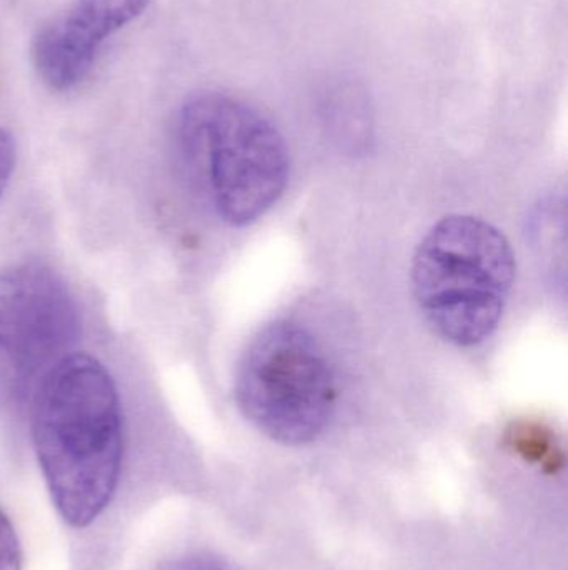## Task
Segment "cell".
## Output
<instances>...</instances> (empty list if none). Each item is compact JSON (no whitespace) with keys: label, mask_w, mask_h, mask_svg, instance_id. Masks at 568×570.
I'll use <instances>...</instances> for the list:
<instances>
[{"label":"cell","mask_w":568,"mask_h":570,"mask_svg":"<svg viewBox=\"0 0 568 570\" xmlns=\"http://www.w3.org/2000/svg\"><path fill=\"white\" fill-rule=\"evenodd\" d=\"M150 0H73L33 39L40 79L53 90L79 86L107 39L142 16Z\"/></svg>","instance_id":"6"},{"label":"cell","mask_w":568,"mask_h":570,"mask_svg":"<svg viewBox=\"0 0 568 570\" xmlns=\"http://www.w3.org/2000/svg\"><path fill=\"white\" fill-rule=\"evenodd\" d=\"M79 335V307L59 274L37 263L0 273V367L13 381H40Z\"/></svg>","instance_id":"5"},{"label":"cell","mask_w":568,"mask_h":570,"mask_svg":"<svg viewBox=\"0 0 568 570\" xmlns=\"http://www.w3.org/2000/svg\"><path fill=\"white\" fill-rule=\"evenodd\" d=\"M16 144L7 130L0 129V197L9 186L10 177L16 169Z\"/></svg>","instance_id":"8"},{"label":"cell","mask_w":568,"mask_h":570,"mask_svg":"<svg viewBox=\"0 0 568 570\" xmlns=\"http://www.w3.org/2000/svg\"><path fill=\"white\" fill-rule=\"evenodd\" d=\"M236 399L242 414L273 441L307 444L332 419L336 375L306 328L276 322L262 328L243 352Z\"/></svg>","instance_id":"4"},{"label":"cell","mask_w":568,"mask_h":570,"mask_svg":"<svg viewBox=\"0 0 568 570\" xmlns=\"http://www.w3.org/2000/svg\"><path fill=\"white\" fill-rule=\"evenodd\" d=\"M516 277L509 240L470 216L440 220L413 257L417 304L434 331L462 347L492 335Z\"/></svg>","instance_id":"3"},{"label":"cell","mask_w":568,"mask_h":570,"mask_svg":"<svg viewBox=\"0 0 568 570\" xmlns=\"http://www.w3.org/2000/svg\"><path fill=\"white\" fill-rule=\"evenodd\" d=\"M0 570H22V548L12 522L0 508Z\"/></svg>","instance_id":"7"},{"label":"cell","mask_w":568,"mask_h":570,"mask_svg":"<svg viewBox=\"0 0 568 570\" xmlns=\"http://www.w3.org/2000/svg\"><path fill=\"white\" fill-rule=\"evenodd\" d=\"M187 166L223 223H256L282 196L289 176L286 140L262 112L230 94L190 97L177 119Z\"/></svg>","instance_id":"2"},{"label":"cell","mask_w":568,"mask_h":570,"mask_svg":"<svg viewBox=\"0 0 568 570\" xmlns=\"http://www.w3.org/2000/svg\"><path fill=\"white\" fill-rule=\"evenodd\" d=\"M199 570H220V569H213V568H202V569H199Z\"/></svg>","instance_id":"9"},{"label":"cell","mask_w":568,"mask_h":570,"mask_svg":"<svg viewBox=\"0 0 568 570\" xmlns=\"http://www.w3.org/2000/svg\"><path fill=\"white\" fill-rule=\"evenodd\" d=\"M32 439L60 518L92 524L116 494L123 458L119 392L97 358L66 355L37 382Z\"/></svg>","instance_id":"1"}]
</instances>
